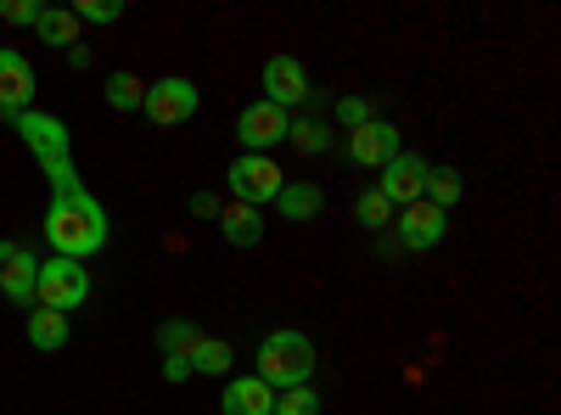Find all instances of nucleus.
<instances>
[{"mask_svg":"<svg viewBox=\"0 0 561 415\" xmlns=\"http://www.w3.org/2000/svg\"><path fill=\"white\" fill-rule=\"evenodd\" d=\"M197 107H203V90H197L192 79H180V73H169V79L147 84V102H140V113H147L158 129L192 124V118H197Z\"/></svg>","mask_w":561,"mask_h":415,"instance_id":"nucleus-5","label":"nucleus"},{"mask_svg":"<svg viewBox=\"0 0 561 415\" xmlns=\"http://www.w3.org/2000/svg\"><path fill=\"white\" fill-rule=\"evenodd\" d=\"M214 224H219V237H225L230 247H259V242H264V214H259V208H242V203H225Z\"/></svg>","mask_w":561,"mask_h":415,"instance_id":"nucleus-14","label":"nucleus"},{"mask_svg":"<svg viewBox=\"0 0 561 415\" xmlns=\"http://www.w3.org/2000/svg\"><path fill=\"white\" fill-rule=\"evenodd\" d=\"M12 129L23 135V147L34 152V163H62V158H73V129H68L57 113L28 107L23 118H12Z\"/></svg>","mask_w":561,"mask_h":415,"instance_id":"nucleus-7","label":"nucleus"},{"mask_svg":"<svg viewBox=\"0 0 561 415\" xmlns=\"http://www.w3.org/2000/svg\"><path fill=\"white\" fill-rule=\"evenodd\" d=\"M79 23H118L124 18V7H118V0H73V7H68Z\"/></svg>","mask_w":561,"mask_h":415,"instance_id":"nucleus-26","label":"nucleus"},{"mask_svg":"<svg viewBox=\"0 0 561 415\" xmlns=\"http://www.w3.org/2000/svg\"><path fill=\"white\" fill-rule=\"evenodd\" d=\"M270 415H320V393L314 388H287V393H275Z\"/></svg>","mask_w":561,"mask_h":415,"instance_id":"nucleus-25","label":"nucleus"},{"mask_svg":"<svg viewBox=\"0 0 561 415\" xmlns=\"http://www.w3.org/2000/svg\"><path fill=\"white\" fill-rule=\"evenodd\" d=\"M39 169H45V180H51V197L79 192V169H73V158H62V163H39Z\"/></svg>","mask_w":561,"mask_h":415,"instance_id":"nucleus-28","label":"nucleus"},{"mask_svg":"<svg viewBox=\"0 0 561 415\" xmlns=\"http://www.w3.org/2000/svg\"><path fill=\"white\" fill-rule=\"evenodd\" d=\"M7 23L34 28V23H39V0H7Z\"/></svg>","mask_w":561,"mask_h":415,"instance_id":"nucleus-29","label":"nucleus"},{"mask_svg":"<svg viewBox=\"0 0 561 415\" xmlns=\"http://www.w3.org/2000/svg\"><path fill=\"white\" fill-rule=\"evenodd\" d=\"M230 365H237V348L225 337H203L192 348V377H230Z\"/></svg>","mask_w":561,"mask_h":415,"instance_id":"nucleus-20","label":"nucleus"},{"mask_svg":"<svg viewBox=\"0 0 561 415\" xmlns=\"http://www.w3.org/2000/svg\"><path fill=\"white\" fill-rule=\"evenodd\" d=\"M34 34L45 39V45H79V18L68 12V7H39V23H34Z\"/></svg>","mask_w":561,"mask_h":415,"instance_id":"nucleus-21","label":"nucleus"},{"mask_svg":"<svg viewBox=\"0 0 561 415\" xmlns=\"http://www.w3.org/2000/svg\"><path fill=\"white\" fill-rule=\"evenodd\" d=\"M0 18H7V0H0Z\"/></svg>","mask_w":561,"mask_h":415,"instance_id":"nucleus-34","label":"nucleus"},{"mask_svg":"<svg viewBox=\"0 0 561 415\" xmlns=\"http://www.w3.org/2000/svg\"><path fill=\"white\" fill-rule=\"evenodd\" d=\"M34 107V62L18 45H0V118H23Z\"/></svg>","mask_w":561,"mask_h":415,"instance_id":"nucleus-10","label":"nucleus"},{"mask_svg":"<svg viewBox=\"0 0 561 415\" xmlns=\"http://www.w3.org/2000/svg\"><path fill=\"white\" fill-rule=\"evenodd\" d=\"M62 57H68V68H79V73H84V68H90V45L79 39V45H68V51H62Z\"/></svg>","mask_w":561,"mask_h":415,"instance_id":"nucleus-32","label":"nucleus"},{"mask_svg":"<svg viewBox=\"0 0 561 415\" xmlns=\"http://www.w3.org/2000/svg\"><path fill=\"white\" fill-rule=\"evenodd\" d=\"M393 237H399L404 253H427V247H438L449 237V214L433 208V203H410V208L393 214Z\"/></svg>","mask_w":561,"mask_h":415,"instance_id":"nucleus-8","label":"nucleus"},{"mask_svg":"<svg viewBox=\"0 0 561 415\" xmlns=\"http://www.w3.org/2000/svg\"><path fill=\"white\" fill-rule=\"evenodd\" d=\"M219 208H225V203H219L214 192H197V197H192V214H197V219H219Z\"/></svg>","mask_w":561,"mask_h":415,"instance_id":"nucleus-31","label":"nucleus"},{"mask_svg":"<svg viewBox=\"0 0 561 415\" xmlns=\"http://www.w3.org/2000/svg\"><path fill=\"white\" fill-rule=\"evenodd\" d=\"M219 410H225V415H270V410H275V393H270L259 377H225Z\"/></svg>","mask_w":561,"mask_h":415,"instance_id":"nucleus-13","label":"nucleus"},{"mask_svg":"<svg viewBox=\"0 0 561 415\" xmlns=\"http://www.w3.org/2000/svg\"><path fill=\"white\" fill-rule=\"evenodd\" d=\"M332 118H337L343 129H359V124H370V102H365V96H337Z\"/></svg>","mask_w":561,"mask_h":415,"instance_id":"nucleus-27","label":"nucleus"},{"mask_svg":"<svg viewBox=\"0 0 561 415\" xmlns=\"http://www.w3.org/2000/svg\"><path fill=\"white\" fill-rule=\"evenodd\" d=\"M287 141H293L304 158H320V152H332V147H337V135H332V124H325V118L298 113V118L287 124Z\"/></svg>","mask_w":561,"mask_h":415,"instance_id":"nucleus-19","label":"nucleus"},{"mask_svg":"<svg viewBox=\"0 0 561 415\" xmlns=\"http://www.w3.org/2000/svg\"><path fill=\"white\" fill-rule=\"evenodd\" d=\"M264 102L270 107H280V113H293V107H304L309 102V68L298 62V57H270L264 62Z\"/></svg>","mask_w":561,"mask_h":415,"instance_id":"nucleus-11","label":"nucleus"},{"mask_svg":"<svg viewBox=\"0 0 561 415\" xmlns=\"http://www.w3.org/2000/svg\"><path fill=\"white\" fill-rule=\"evenodd\" d=\"M18 253H23V247H18V242H12V237H0V269H7V264H12V258H18Z\"/></svg>","mask_w":561,"mask_h":415,"instance_id":"nucleus-33","label":"nucleus"},{"mask_svg":"<svg viewBox=\"0 0 561 415\" xmlns=\"http://www.w3.org/2000/svg\"><path fill=\"white\" fill-rule=\"evenodd\" d=\"M163 382H169V388L192 382V359H174V354H163Z\"/></svg>","mask_w":561,"mask_h":415,"instance_id":"nucleus-30","label":"nucleus"},{"mask_svg":"<svg viewBox=\"0 0 561 415\" xmlns=\"http://www.w3.org/2000/svg\"><path fill=\"white\" fill-rule=\"evenodd\" d=\"M270 393H287V388H309L314 377V343L293 326H280L259 343V371H253Z\"/></svg>","mask_w":561,"mask_h":415,"instance_id":"nucleus-2","label":"nucleus"},{"mask_svg":"<svg viewBox=\"0 0 561 415\" xmlns=\"http://www.w3.org/2000/svg\"><path fill=\"white\" fill-rule=\"evenodd\" d=\"M34 275H39V258L23 247L7 269H0V292H7V303H18V309H34Z\"/></svg>","mask_w":561,"mask_h":415,"instance_id":"nucleus-17","label":"nucleus"},{"mask_svg":"<svg viewBox=\"0 0 561 415\" xmlns=\"http://www.w3.org/2000/svg\"><path fill=\"white\" fill-rule=\"evenodd\" d=\"M90 298V275L79 258H39V275H34V303L39 309H57V314H73L84 309Z\"/></svg>","mask_w":561,"mask_h":415,"instance_id":"nucleus-4","label":"nucleus"},{"mask_svg":"<svg viewBox=\"0 0 561 415\" xmlns=\"http://www.w3.org/2000/svg\"><path fill=\"white\" fill-rule=\"evenodd\" d=\"M421 180H427V158H415V152H399L388 169H377V197L399 214L410 203H421Z\"/></svg>","mask_w":561,"mask_h":415,"instance_id":"nucleus-12","label":"nucleus"},{"mask_svg":"<svg viewBox=\"0 0 561 415\" xmlns=\"http://www.w3.org/2000/svg\"><path fill=\"white\" fill-rule=\"evenodd\" d=\"M354 219H359L365 230H388V224H393V208L377 197V186H365V192L354 197Z\"/></svg>","mask_w":561,"mask_h":415,"instance_id":"nucleus-24","label":"nucleus"},{"mask_svg":"<svg viewBox=\"0 0 561 415\" xmlns=\"http://www.w3.org/2000/svg\"><path fill=\"white\" fill-rule=\"evenodd\" d=\"M275 208H280V219H287V224H309V219H320L325 192L320 186H304V180H287L280 197H275Z\"/></svg>","mask_w":561,"mask_h":415,"instance_id":"nucleus-15","label":"nucleus"},{"mask_svg":"<svg viewBox=\"0 0 561 415\" xmlns=\"http://www.w3.org/2000/svg\"><path fill=\"white\" fill-rule=\"evenodd\" d=\"M287 124H293V113H280V107H270L264 96L259 102H248L242 107V118H237V141H242V152H275L280 141H287Z\"/></svg>","mask_w":561,"mask_h":415,"instance_id":"nucleus-9","label":"nucleus"},{"mask_svg":"<svg viewBox=\"0 0 561 415\" xmlns=\"http://www.w3.org/2000/svg\"><path fill=\"white\" fill-rule=\"evenodd\" d=\"M225 186H230V203L264 214V208L280 197V186H287V174H280V163L264 158V152H242L237 163L225 169Z\"/></svg>","mask_w":561,"mask_h":415,"instance_id":"nucleus-3","label":"nucleus"},{"mask_svg":"<svg viewBox=\"0 0 561 415\" xmlns=\"http://www.w3.org/2000/svg\"><path fill=\"white\" fill-rule=\"evenodd\" d=\"M140 102H147V84H140L135 73H113L107 79V107L113 113H140Z\"/></svg>","mask_w":561,"mask_h":415,"instance_id":"nucleus-23","label":"nucleus"},{"mask_svg":"<svg viewBox=\"0 0 561 415\" xmlns=\"http://www.w3.org/2000/svg\"><path fill=\"white\" fill-rule=\"evenodd\" d=\"M460 197H466L460 169H449V163H438V169H433V163H427V180H421V203H433V208H444V214H449Z\"/></svg>","mask_w":561,"mask_h":415,"instance_id":"nucleus-18","label":"nucleus"},{"mask_svg":"<svg viewBox=\"0 0 561 415\" xmlns=\"http://www.w3.org/2000/svg\"><path fill=\"white\" fill-rule=\"evenodd\" d=\"M45 242L57 247V258H79V264L96 258L107 247V208L84 186L51 197V208H45Z\"/></svg>","mask_w":561,"mask_h":415,"instance_id":"nucleus-1","label":"nucleus"},{"mask_svg":"<svg viewBox=\"0 0 561 415\" xmlns=\"http://www.w3.org/2000/svg\"><path fill=\"white\" fill-rule=\"evenodd\" d=\"M197 343H203V332L192 326V320H163V326H158V348L174 354V359H192Z\"/></svg>","mask_w":561,"mask_h":415,"instance_id":"nucleus-22","label":"nucleus"},{"mask_svg":"<svg viewBox=\"0 0 561 415\" xmlns=\"http://www.w3.org/2000/svg\"><path fill=\"white\" fill-rule=\"evenodd\" d=\"M23 332H28V343H34L39 354H62V348H68V314H57V309H39V303H34Z\"/></svg>","mask_w":561,"mask_h":415,"instance_id":"nucleus-16","label":"nucleus"},{"mask_svg":"<svg viewBox=\"0 0 561 415\" xmlns=\"http://www.w3.org/2000/svg\"><path fill=\"white\" fill-rule=\"evenodd\" d=\"M404 152V141H399V124H388V118H370V124H359V129H348L343 135V158L354 163V169H388L393 158Z\"/></svg>","mask_w":561,"mask_h":415,"instance_id":"nucleus-6","label":"nucleus"}]
</instances>
